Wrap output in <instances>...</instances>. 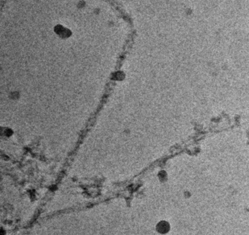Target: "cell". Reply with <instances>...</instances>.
I'll list each match as a JSON object with an SVG mask.
<instances>
[{
  "instance_id": "cell-1",
  "label": "cell",
  "mask_w": 249,
  "mask_h": 235,
  "mask_svg": "<svg viewBox=\"0 0 249 235\" xmlns=\"http://www.w3.org/2000/svg\"><path fill=\"white\" fill-rule=\"evenodd\" d=\"M158 228H159V230L161 232H165L166 231H168L169 226L166 222H162L160 223V224H159Z\"/></svg>"
},
{
  "instance_id": "cell-2",
  "label": "cell",
  "mask_w": 249,
  "mask_h": 235,
  "mask_svg": "<svg viewBox=\"0 0 249 235\" xmlns=\"http://www.w3.org/2000/svg\"><path fill=\"white\" fill-rule=\"evenodd\" d=\"M4 134L6 136H10L11 135L13 134V131L10 129H5V131H4Z\"/></svg>"
}]
</instances>
